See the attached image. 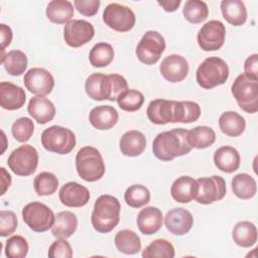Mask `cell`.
I'll list each match as a JSON object with an SVG mask.
<instances>
[{
    "instance_id": "1",
    "label": "cell",
    "mask_w": 258,
    "mask_h": 258,
    "mask_svg": "<svg viewBox=\"0 0 258 258\" xmlns=\"http://www.w3.org/2000/svg\"><path fill=\"white\" fill-rule=\"evenodd\" d=\"M187 131L184 128H174L157 134L152 143L154 156L161 161H170L189 153L191 146L187 141Z\"/></svg>"
},
{
    "instance_id": "2",
    "label": "cell",
    "mask_w": 258,
    "mask_h": 258,
    "mask_svg": "<svg viewBox=\"0 0 258 258\" xmlns=\"http://www.w3.org/2000/svg\"><path fill=\"white\" fill-rule=\"evenodd\" d=\"M128 89L127 81L118 74L90 75L85 83L87 95L96 101H117L118 97Z\"/></svg>"
},
{
    "instance_id": "3",
    "label": "cell",
    "mask_w": 258,
    "mask_h": 258,
    "mask_svg": "<svg viewBox=\"0 0 258 258\" xmlns=\"http://www.w3.org/2000/svg\"><path fill=\"white\" fill-rule=\"evenodd\" d=\"M121 205L118 199L110 195L100 196L93 208L91 223L93 228L99 233L111 232L120 221Z\"/></svg>"
},
{
    "instance_id": "4",
    "label": "cell",
    "mask_w": 258,
    "mask_h": 258,
    "mask_svg": "<svg viewBox=\"0 0 258 258\" xmlns=\"http://www.w3.org/2000/svg\"><path fill=\"white\" fill-rule=\"evenodd\" d=\"M76 169L82 179L93 182L103 177L106 167L104 159L97 148L84 146L77 152Z\"/></svg>"
},
{
    "instance_id": "5",
    "label": "cell",
    "mask_w": 258,
    "mask_h": 258,
    "mask_svg": "<svg viewBox=\"0 0 258 258\" xmlns=\"http://www.w3.org/2000/svg\"><path fill=\"white\" fill-rule=\"evenodd\" d=\"M229 78V67L227 62L218 56L207 57L198 68L196 80L199 86L211 90L223 85Z\"/></svg>"
},
{
    "instance_id": "6",
    "label": "cell",
    "mask_w": 258,
    "mask_h": 258,
    "mask_svg": "<svg viewBox=\"0 0 258 258\" xmlns=\"http://www.w3.org/2000/svg\"><path fill=\"white\" fill-rule=\"evenodd\" d=\"M41 144L49 152L56 154H68L76 146L75 133L66 127L53 125L46 128L41 134Z\"/></svg>"
},
{
    "instance_id": "7",
    "label": "cell",
    "mask_w": 258,
    "mask_h": 258,
    "mask_svg": "<svg viewBox=\"0 0 258 258\" xmlns=\"http://www.w3.org/2000/svg\"><path fill=\"white\" fill-rule=\"evenodd\" d=\"M231 92L244 112L254 114L258 111V81L241 74L232 84Z\"/></svg>"
},
{
    "instance_id": "8",
    "label": "cell",
    "mask_w": 258,
    "mask_h": 258,
    "mask_svg": "<svg viewBox=\"0 0 258 258\" xmlns=\"http://www.w3.org/2000/svg\"><path fill=\"white\" fill-rule=\"evenodd\" d=\"M7 164L16 175H31L36 170L38 164L37 150L29 144L21 145L10 153Z\"/></svg>"
},
{
    "instance_id": "9",
    "label": "cell",
    "mask_w": 258,
    "mask_h": 258,
    "mask_svg": "<svg viewBox=\"0 0 258 258\" xmlns=\"http://www.w3.org/2000/svg\"><path fill=\"white\" fill-rule=\"evenodd\" d=\"M54 214L46 205L40 202H32L22 209L24 223L34 232L42 233L50 229L54 222Z\"/></svg>"
},
{
    "instance_id": "10",
    "label": "cell",
    "mask_w": 258,
    "mask_h": 258,
    "mask_svg": "<svg viewBox=\"0 0 258 258\" xmlns=\"http://www.w3.org/2000/svg\"><path fill=\"white\" fill-rule=\"evenodd\" d=\"M163 36L154 30H149L143 34L136 47V55L144 64L156 63L165 49Z\"/></svg>"
},
{
    "instance_id": "11",
    "label": "cell",
    "mask_w": 258,
    "mask_h": 258,
    "mask_svg": "<svg viewBox=\"0 0 258 258\" xmlns=\"http://www.w3.org/2000/svg\"><path fill=\"white\" fill-rule=\"evenodd\" d=\"M103 20L113 30L127 32L134 27L136 17L131 8L119 3H110L104 9Z\"/></svg>"
},
{
    "instance_id": "12",
    "label": "cell",
    "mask_w": 258,
    "mask_h": 258,
    "mask_svg": "<svg viewBox=\"0 0 258 258\" xmlns=\"http://www.w3.org/2000/svg\"><path fill=\"white\" fill-rule=\"evenodd\" d=\"M198 191L195 200L202 205H210L221 201L227 191L226 181L222 176L213 175L197 179Z\"/></svg>"
},
{
    "instance_id": "13",
    "label": "cell",
    "mask_w": 258,
    "mask_h": 258,
    "mask_svg": "<svg viewBox=\"0 0 258 258\" xmlns=\"http://www.w3.org/2000/svg\"><path fill=\"white\" fill-rule=\"evenodd\" d=\"M226 28L219 20H210L206 22L198 32L199 46L205 51H214L220 49L225 42Z\"/></svg>"
},
{
    "instance_id": "14",
    "label": "cell",
    "mask_w": 258,
    "mask_h": 258,
    "mask_svg": "<svg viewBox=\"0 0 258 258\" xmlns=\"http://www.w3.org/2000/svg\"><path fill=\"white\" fill-rule=\"evenodd\" d=\"M94 26L84 19H73L64 25L63 38L71 47H80L90 42L94 37Z\"/></svg>"
},
{
    "instance_id": "15",
    "label": "cell",
    "mask_w": 258,
    "mask_h": 258,
    "mask_svg": "<svg viewBox=\"0 0 258 258\" xmlns=\"http://www.w3.org/2000/svg\"><path fill=\"white\" fill-rule=\"evenodd\" d=\"M24 86L32 94L44 97L51 93L54 87L52 75L43 68H31L24 75Z\"/></svg>"
},
{
    "instance_id": "16",
    "label": "cell",
    "mask_w": 258,
    "mask_h": 258,
    "mask_svg": "<svg viewBox=\"0 0 258 258\" xmlns=\"http://www.w3.org/2000/svg\"><path fill=\"white\" fill-rule=\"evenodd\" d=\"M188 69L187 60L179 54L165 56L159 66L161 76L170 83L183 81L188 74Z\"/></svg>"
},
{
    "instance_id": "17",
    "label": "cell",
    "mask_w": 258,
    "mask_h": 258,
    "mask_svg": "<svg viewBox=\"0 0 258 258\" xmlns=\"http://www.w3.org/2000/svg\"><path fill=\"white\" fill-rule=\"evenodd\" d=\"M166 229L175 236H182L188 233L194 225V218L190 212L183 208H174L168 211L164 217Z\"/></svg>"
},
{
    "instance_id": "18",
    "label": "cell",
    "mask_w": 258,
    "mask_h": 258,
    "mask_svg": "<svg viewBox=\"0 0 258 258\" xmlns=\"http://www.w3.org/2000/svg\"><path fill=\"white\" fill-rule=\"evenodd\" d=\"M58 198L60 203L66 207L81 208L88 204L90 191L86 186L76 181H69L60 187Z\"/></svg>"
},
{
    "instance_id": "19",
    "label": "cell",
    "mask_w": 258,
    "mask_h": 258,
    "mask_svg": "<svg viewBox=\"0 0 258 258\" xmlns=\"http://www.w3.org/2000/svg\"><path fill=\"white\" fill-rule=\"evenodd\" d=\"M146 114L153 124L174 123V101L165 99L152 100L147 107Z\"/></svg>"
},
{
    "instance_id": "20",
    "label": "cell",
    "mask_w": 258,
    "mask_h": 258,
    "mask_svg": "<svg viewBox=\"0 0 258 258\" xmlns=\"http://www.w3.org/2000/svg\"><path fill=\"white\" fill-rule=\"evenodd\" d=\"M26 101L24 90L10 82L0 83V106L6 110H18Z\"/></svg>"
},
{
    "instance_id": "21",
    "label": "cell",
    "mask_w": 258,
    "mask_h": 258,
    "mask_svg": "<svg viewBox=\"0 0 258 258\" xmlns=\"http://www.w3.org/2000/svg\"><path fill=\"white\" fill-rule=\"evenodd\" d=\"M198 191L197 180L188 175L177 177L170 187V195L172 199L181 204H187L195 200Z\"/></svg>"
},
{
    "instance_id": "22",
    "label": "cell",
    "mask_w": 258,
    "mask_h": 258,
    "mask_svg": "<svg viewBox=\"0 0 258 258\" xmlns=\"http://www.w3.org/2000/svg\"><path fill=\"white\" fill-rule=\"evenodd\" d=\"M119 119L117 110L112 106H97L89 114L91 125L98 130H109L113 128Z\"/></svg>"
},
{
    "instance_id": "23",
    "label": "cell",
    "mask_w": 258,
    "mask_h": 258,
    "mask_svg": "<svg viewBox=\"0 0 258 258\" xmlns=\"http://www.w3.org/2000/svg\"><path fill=\"white\" fill-rule=\"evenodd\" d=\"M29 115L39 124H45L51 121L55 115L53 103L45 97H32L27 105Z\"/></svg>"
},
{
    "instance_id": "24",
    "label": "cell",
    "mask_w": 258,
    "mask_h": 258,
    "mask_svg": "<svg viewBox=\"0 0 258 258\" xmlns=\"http://www.w3.org/2000/svg\"><path fill=\"white\" fill-rule=\"evenodd\" d=\"M162 213L155 207H146L137 216L138 229L144 235H152L158 232L162 226Z\"/></svg>"
},
{
    "instance_id": "25",
    "label": "cell",
    "mask_w": 258,
    "mask_h": 258,
    "mask_svg": "<svg viewBox=\"0 0 258 258\" xmlns=\"http://www.w3.org/2000/svg\"><path fill=\"white\" fill-rule=\"evenodd\" d=\"M121 153L135 157L143 153L146 147V138L144 134L138 130H130L125 132L119 141Z\"/></svg>"
},
{
    "instance_id": "26",
    "label": "cell",
    "mask_w": 258,
    "mask_h": 258,
    "mask_svg": "<svg viewBox=\"0 0 258 258\" xmlns=\"http://www.w3.org/2000/svg\"><path fill=\"white\" fill-rule=\"evenodd\" d=\"M240 154L232 146H222L214 153V163L218 169L223 172L231 173L236 171L240 166Z\"/></svg>"
},
{
    "instance_id": "27",
    "label": "cell",
    "mask_w": 258,
    "mask_h": 258,
    "mask_svg": "<svg viewBox=\"0 0 258 258\" xmlns=\"http://www.w3.org/2000/svg\"><path fill=\"white\" fill-rule=\"evenodd\" d=\"M77 227V216L70 211H62L56 214L54 218V222L51 227V234L57 239H67L76 232Z\"/></svg>"
},
{
    "instance_id": "28",
    "label": "cell",
    "mask_w": 258,
    "mask_h": 258,
    "mask_svg": "<svg viewBox=\"0 0 258 258\" xmlns=\"http://www.w3.org/2000/svg\"><path fill=\"white\" fill-rule=\"evenodd\" d=\"M45 14L52 23L67 24L74 16V7L68 0H52L47 4Z\"/></svg>"
},
{
    "instance_id": "29",
    "label": "cell",
    "mask_w": 258,
    "mask_h": 258,
    "mask_svg": "<svg viewBox=\"0 0 258 258\" xmlns=\"http://www.w3.org/2000/svg\"><path fill=\"white\" fill-rule=\"evenodd\" d=\"M221 11L227 22L234 26H241L247 20V9L240 0H223Z\"/></svg>"
},
{
    "instance_id": "30",
    "label": "cell",
    "mask_w": 258,
    "mask_h": 258,
    "mask_svg": "<svg viewBox=\"0 0 258 258\" xmlns=\"http://www.w3.org/2000/svg\"><path fill=\"white\" fill-rule=\"evenodd\" d=\"M219 127L227 136L238 137L245 131L246 121L239 113L227 111L220 116Z\"/></svg>"
},
{
    "instance_id": "31",
    "label": "cell",
    "mask_w": 258,
    "mask_h": 258,
    "mask_svg": "<svg viewBox=\"0 0 258 258\" xmlns=\"http://www.w3.org/2000/svg\"><path fill=\"white\" fill-rule=\"evenodd\" d=\"M234 242L243 248H249L257 242V228L249 221L237 223L232 232Z\"/></svg>"
},
{
    "instance_id": "32",
    "label": "cell",
    "mask_w": 258,
    "mask_h": 258,
    "mask_svg": "<svg viewBox=\"0 0 258 258\" xmlns=\"http://www.w3.org/2000/svg\"><path fill=\"white\" fill-rule=\"evenodd\" d=\"M115 246L121 253L133 255L141 250V240L132 230L124 229L119 231L114 238Z\"/></svg>"
},
{
    "instance_id": "33",
    "label": "cell",
    "mask_w": 258,
    "mask_h": 258,
    "mask_svg": "<svg viewBox=\"0 0 258 258\" xmlns=\"http://www.w3.org/2000/svg\"><path fill=\"white\" fill-rule=\"evenodd\" d=\"M234 195L242 200L252 199L257 191L256 180L247 173L236 174L231 181Z\"/></svg>"
},
{
    "instance_id": "34",
    "label": "cell",
    "mask_w": 258,
    "mask_h": 258,
    "mask_svg": "<svg viewBox=\"0 0 258 258\" xmlns=\"http://www.w3.org/2000/svg\"><path fill=\"white\" fill-rule=\"evenodd\" d=\"M1 62L9 75L16 77L22 75L26 71L28 60L26 54L22 50L13 49L1 57Z\"/></svg>"
},
{
    "instance_id": "35",
    "label": "cell",
    "mask_w": 258,
    "mask_h": 258,
    "mask_svg": "<svg viewBox=\"0 0 258 258\" xmlns=\"http://www.w3.org/2000/svg\"><path fill=\"white\" fill-rule=\"evenodd\" d=\"M187 141L191 148L204 149L214 144L216 132L208 126H197L187 131Z\"/></svg>"
},
{
    "instance_id": "36",
    "label": "cell",
    "mask_w": 258,
    "mask_h": 258,
    "mask_svg": "<svg viewBox=\"0 0 258 258\" xmlns=\"http://www.w3.org/2000/svg\"><path fill=\"white\" fill-rule=\"evenodd\" d=\"M114 58V49L107 42L95 44L89 53L90 63L95 68H104L112 62Z\"/></svg>"
},
{
    "instance_id": "37",
    "label": "cell",
    "mask_w": 258,
    "mask_h": 258,
    "mask_svg": "<svg viewBox=\"0 0 258 258\" xmlns=\"http://www.w3.org/2000/svg\"><path fill=\"white\" fill-rule=\"evenodd\" d=\"M182 14L188 22L192 24H198L208 18L209 8L204 1L187 0L183 5Z\"/></svg>"
},
{
    "instance_id": "38",
    "label": "cell",
    "mask_w": 258,
    "mask_h": 258,
    "mask_svg": "<svg viewBox=\"0 0 258 258\" xmlns=\"http://www.w3.org/2000/svg\"><path fill=\"white\" fill-rule=\"evenodd\" d=\"M174 255L173 245L165 239L152 241L142 252L143 258H173Z\"/></svg>"
},
{
    "instance_id": "39",
    "label": "cell",
    "mask_w": 258,
    "mask_h": 258,
    "mask_svg": "<svg viewBox=\"0 0 258 258\" xmlns=\"http://www.w3.org/2000/svg\"><path fill=\"white\" fill-rule=\"evenodd\" d=\"M33 187L35 192L40 197L50 196L56 191L58 179L52 172L42 171L34 177Z\"/></svg>"
},
{
    "instance_id": "40",
    "label": "cell",
    "mask_w": 258,
    "mask_h": 258,
    "mask_svg": "<svg viewBox=\"0 0 258 258\" xmlns=\"http://www.w3.org/2000/svg\"><path fill=\"white\" fill-rule=\"evenodd\" d=\"M124 200L129 207L138 209L149 203L150 191L145 185L132 184L126 189Z\"/></svg>"
},
{
    "instance_id": "41",
    "label": "cell",
    "mask_w": 258,
    "mask_h": 258,
    "mask_svg": "<svg viewBox=\"0 0 258 258\" xmlns=\"http://www.w3.org/2000/svg\"><path fill=\"white\" fill-rule=\"evenodd\" d=\"M118 106L127 112L139 110L144 103V96L141 92L134 89H127L117 99Z\"/></svg>"
},
{
    "instance_id": "42",
    "label": "cell",
    "mask_w": 258,
    "mask_h": 258,
    "mask_svg": "<svg viewBox=\"0 0 258 258\" xmlns=\"http://www.w3.org/2000/svg\"><path fill=\"white\" fill-rule=\"evenodd\" d=\"M27 241L19 235L10 237L5 243V255L8 258H24L28 253Z\"/></svg>"
},
{
    "instance_id": "43",
    "label": "cell",
    "mask_w": 258,
    "mask_h": 258,
    "mask_svg": "<svg viewBox=\"0 0 258 258\" xmlns=\"http://www.w3.org/2000/svg\"><path fill=\"white\" fill-rule=\"evenodd\" d=\"M34 131V124L30 118H18L11 127V133L16 141L26 142L30 139Z\"/></svg>"
},
{
    "instance_id": "44",
    "label": "cell",
    "mask_w": 258,
    "mask_h": 258,
    "mask_svg": "<svg viewBox=\"0 0 258 258\" xmlns=\"http://www.w3.org/2000/svg\"><path fill=\"white\" fill-rule=\"evenodd\" d=\"M17 228V217L12 211L0 212V236L7 237L15 232Z\"/></svg>"
},
{
    "instance_id": "45",
    "label": "cell",
    "mask_w": 258,
    "mask_h": 258,
    "mask_svg": "<svg viewBox=\"0 0 258 258\" xmlns=\"http://www.w3.org/2000/svg\"><path fill=\"white\" fill-rule=\"evenodd\" d=\"M47 256L49 258H71L73 257V249L66 239H58L49 246Z\"/></svg>"
},
{
    "instance_id": "46",
    "label": "cell",
    "mask_w": 258,
    "mask_h": 258,
    "mask_svg": "<svg viewBox=\"0 0 258 258\" xmlns=\"http://www.w3.org/2000/svg\"><path fill=\"white\" fill-rule=\"evenodd\" d=\"M101 2L99 0H75L74 5L77 10L84 16H94L100 7Z\"/></svg>"
},
{
    "instance_id": "47",
    "label": "cell",
    "mask_w": 258,
    "mask_h": 258,
    "mask_svg": "<svg viewBox=\"0 0 258 258\" xmlns=\"http://www.w3.org/2000/svg\"><path fill=\"white\" fill-rule=\"evenodd\" d=\"M244 75L253 81H258V54L248 56L244 63Z\"/></svg>"
},
{
    "instance_id": "48",
    "label": "cell",
    "mask_w": 258,
    "mask_h": 258,
    "mask_svg": "<svg viewBox=\"0 0 258 258\" xmlns=\"http://www.w3.org/2000/svg\"><path fill=\"white\" fill-rule=\"evenodd\" d=\"M0 35H1V49H2V54L1 57L4 55V49L6 46H8L11 43L12 40V30L11 28L4 24H0Z\"/></svg>"
},
{
    "instance_id": "49",
    "label": "cell",
    "mask_w": 258,
    "mask_h": 258,
    "mask_svg": "<svg viewBox=\"0 0 258 258\" xmlns=\"http://www.w3.org/2000/svg\"><path fill=\"white\" fill-rule=\"evenodd\" d=\"M158 5H160L165 11L173 12L178 9L181 1L180 0H164V1H157Z\"/></svg>"
},
{
    "instance_id": "50",
    "label": "cell",
    "mask_w": 258,
    "mask_h": 258,
    "mask_svg": "<svg viewBox=\"0 0 258 258\" xmlns=\"http://www.w3.org/2000/svg\"><path fill=\"white\" fill-rule=\"evenodd\" d=\"M0 170H1V195L3 196L11 184V176L4 167H1Z\"/></svg>"
}]
</instances>
